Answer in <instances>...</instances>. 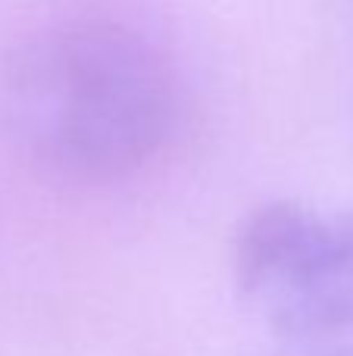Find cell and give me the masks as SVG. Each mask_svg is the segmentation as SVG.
<instances>
[{
	"label": "cell",
	"instance_id": "6da1fadb",
	"mask_svg": "<svg viewBox=\"0 0 353 356\" xmlns=\"http://www.w3.org/2000/svg\"><path fill=\"white\" fill-rule=\"evenodd\" d=\"M16 144L72 181H113L147 166L175 122L163 56L116 22H66L35 35L3 72Z\"/></svg>",
	"mask_w": 353,
	"mask_h": 356
},
{
	"label": "cell",
	"instance_id": "7a4b0ae2",
	"mask_svg": "<svg viewBox=\"0 0 353 356\" xmlns=\"http://www.w3.org/2000/svg\"><path fill=\"white\" fill-rule=\"evenodd\" d=\"M244 300L285 338L353 332V213L275 200L244 219L235 241Z\"/></svg>",
	"mask_w": 353,
	"mask_h": 356
},
{
	"label": "cell",
	"instance_id": "3957f363",
	"mask_svg": "<svg viewBox=\"0 0 353 356\" xmlns=\"http://www.w3.org/2000/svg\"><path fill=\"white\" fill-rule=\"evenodd\" d=\"M331 356H353V347H350V350H338V353H331Z\"/></svg>",
	"mask_w": 353,
	"mask_h": 356
}]
</instances>
